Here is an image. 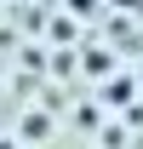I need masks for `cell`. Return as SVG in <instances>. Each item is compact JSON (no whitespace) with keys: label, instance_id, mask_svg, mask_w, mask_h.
I'll list each match as a JSON object with an SVG mask.
<instances>
[{"label":"cell","instance_id":"obj_1","mask_svg":"<svg viewBox=\"0 0 143 149\" xmlns=\"http://www.w3.org/2000/svg\"><path fill=\"white\" fill-rule=\"evenodd\" d=\"M69 6H74V12H86V6H92V0H69Z\"/></svg>","mask_w":143,"mask_h":149},{"label":"cell","instance_id":"obj_2","mask_svg":"<svg viewBox=\"0 0 143 149\" xmlns=\"http://www.w3.org/2000/svg\"><path fill=\"white\" fill-rule=\"evenodd\" d=\"M137 86H143V69H137Z\"/></svg>","mask_w":143,"mask_h":149}]
</instances>
